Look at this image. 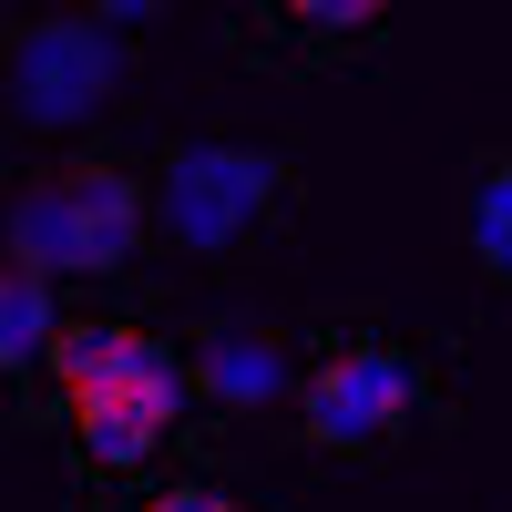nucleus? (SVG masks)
<instances>
[{
    "instance_id": "obj_7",
    "label": "nucleus",
    "mask_w": 512,
    "mask_h": 512,
    "mask_svg": "<svg viewBox=\"0 0 512 512\" xmlns=\"http://www.w3.org/2000/svg\"><path fill=\"white\" fill-rule=\"evenodd\" d=\"M62 328H72V318H62V287L0 256V379H31V369H52Z\"/></svg>"
},
{
    "instance_id": "obj_1",
    "label": "nucleus",
    "mask_w": 512,
    "mask_h": 512,
    "mask_svg": "<svg viewBox=\"0 0 512 512\" xmlns=\"http://www.w3.org/2000/svg\"><path fill=\"white\" fill-rule=\"evenodd\" d=\"M41 379H52V420L93 472H144L195 410L185 349L144 318H72Z\"/></svg>"
},
{
    "instance_id": "obj_5",
    "label": "nucleus",
    "mask_w": 512,
    "mask_h": 512,
    "mask_svg": "<svg viewBox=\"0 0 512 512\" xmlns=\"http://www.w3.org/2000/svg\"><path fill=\"white\" fill-rule=\"evenodd\" d=\"M123 93V31L103 11H31L0 31V103L21 134H82Z\"/></svg>"
},
{
    "instance_id": "obj_9",
    "label": "nucleus",
    "mask_w": 512,
    "mask_h": 512,
    "mask_svg": "<svg viewBox=\"0 0 512 512\" xmlns=\"http://www.w3.org/2000/svg\"><path fill=\"white\" fill-rule=\"evenodd\" d=\"M236 41L277 52V62H328V52L379 41V11H256V21H236Z\"/></svg>"
},
{
    "instance_id": "obj_3",
    "label": "nucleus",
    "mask_w": 512,
    "mask_h": 512,
    "mask_svg": "<svg viewBox=\"0 0 512 512\" xmlns=\"http://www.w3.org/2000/svg\"><path fill=\"white\" fill-rule=\"evenodd\" d=\"M431 410H441V379L390 328H338L328 349L308 359V379H297V441L328 451V461L400 451V441L431 431Z\"/></svg>"
},
{
    "instance_id": "obj_2",
    "label": "nucleus",
    "mask_w": 512,
    "mask_h": 512,
    "mask_svg": "<svg viewBox=\"0 0 512 512\" xmlns=\"http://www.w3.org/2000/svg\"><path fill=\"white\" fill-rule=\"evenodd\" d=\"M154 236V175H134L123 154H72V164H41V175L11 195V216H0V246H11V267L31 277H123Z\"/></svg>"
},
{
    "instance_id": "obj_6",
    "label": "nucleus",
    "mask_w": 512,
    "mask_h": 512,
    "mask_svg": "<svg viewBox=\"0 0 512 512\" xmlns=\"http://www.w3.org/2000/svg\"><path fill=\"white\" fill-rule=\"evenodd\" d=\"M185 379L205 410L226 420H256V410H297V379H308V359L287 349L277 318H205L185 338Z\"/></svg>"
},
{
    "instance_id": "obj_10",
    "label": "nucleus",
    "mask_w": 512,
    "mask_h": 512,
    "mask_svg": "<svg viewBox=\"0 0 512 512\" xmlns=\"http://www.w3.org/2000/svg\"><path fill=\"white\" fill-rule=\"evenodd\" d=\"M134 512H246L236 492H216V482H164V492H144Z\"/></svg>"
},
{
    "instance_id": "obj_8",
    "label": "nucleus",
    "mask_w": 512,
    "mask_h": 512,
    "mask_svg": "<svg viewBox=\"0 0 512 512\" xmlns=\"http://www.w3.org/2000/svg\"><path fill=\"white\" fill-rule=\"evenodd\" d=\"M461 246L492 287H512V144H482L461 164Z\"/></svg>"
},
{
    "instance_id": "obj_4",
    "label": "nucleus",
    "mask_w": 512,
    "mask_h": 512,
    "mask_svg": "<svg viewBox=\"0 0 512 512\" xmlns=\"http://www.w3.org/2000/svg\"><path fill=\"white\" fill-rule=\"evenodd\" d=\"M297 205L287 144L256 134H175L154 154V236L185 256H246Z\"/></svg>"
}]
</instances>
